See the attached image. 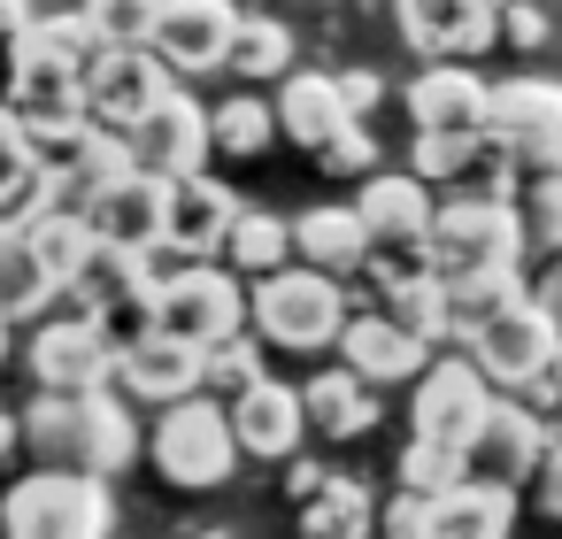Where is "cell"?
I'll return each mask as SVG.
<instances>
[{
  "instance_id": "obj_1",
  "label": "cell",
  "mask_w": 562,
  "mask_h": 539,
  "mask_svg": "<svg viewBox=\"0 0 562 539\" xmlns=\"http://www.w3.org/2000/svg\"><path fill=\"white\" fill-rule=\"evenodd\" d=\"M16 439L40 454V470L116 478L139 447V424H132V401L116 385H93V393H40L16 416Z\"/></svg>"
},
{
  "instance_id": "obj_2",
  "label": "cell",
  "mask_w": 562,
  "mask_h": 539,
  "mask_svg": "<svg viewBox=\"0 0 562 539\" xmlns=\"http://www.w3.org/2000/svg\"><path fill=\"white\" fill-rule=\"evenodd\" d=\"M101 40L86 16H32L9 40V109L16 116H47V109H86L78 86L93 70Z\"/></svg>"
},
{
  "instance_id": "obj_3",
  "label": "cell",
  "mask_w": 562,
  "mask_h": 539,
  "mask_svg": "<svg viewBox=\"0 0 562 539\" xmlns=\"http://www.w3.org/2000/svg\"><path fill=\"white\" fill-rule=\"evenodd\" d=\"M339 324H347V293H339V278H324V270H270V278H255V293H247V332L255 339H270V347H293V355H316V347H331L339 339Z\"/></svg>"
},
{
  "instance_id": "obj_4",
  "label": "cell",
  "mask_w": 562,
  "mask_h": 539,
  "mask_svg": "<svg viewBox=\"0 0 562 539\" xmlns=\"http://www.w3.org/2000/svg\"><path fill=\"white\" fill-rule=\"evenodd\" d=\"M109 524H116L109 478H86V470H32L0 508L9 539H109Z\"/></svg>"
},
{
  "instance_id": "obj_5",
  "label": "cell",
  "mask_w": 562,
  "mask_h": 539,
  "mask_svg": "<svg viewBox=\"0 0 562 539\" xmlns=\"http://www.w3.org/2000/svg\"><path fill=\"white\" fill-rule=\"evenodd\" d=\"M424 255H431V278H454V270H516L524 262V216H516V201L447 193V201H431Z\"/></svg>"
},
{
  "instance_id": "obj_6",
  "label": "cell",
  "mask_w": 562,
  "mask_h": 539,
  "mask_svg": "<svg viewBox=\"0 0 562 539\" xmlns=\"http://www.w3.org/2000/svg\"><path fill=\"white\" fill-rule=\"evenodd\" d=\"M155 470L186 493H209L239 470V447H232V416L224 401L209 393H178L162 401V424H155Z\"/></svg>"
},
{
  "instance_id": "obj_7",
  "label": "cell",
  "mask_w": 562,
  "mask_h": 539,
  "mask_svg": "<svg viewBox=\"0 0 562 539\" xmlns=\"http://www.w3.org/2000/svg\"><path fill=\"white\" fill-rule=\"evenodd\" d=\"M485 139L516 162V178H554L562 170V86L516 78L485 93Z\"/></svg>"
},
{
  "instance_id": "obj_8",
  "label": "cell",
  "mask_w": 562,
  "mask_h": 539,
  "mask_svg": "<svg viewBox=\"0 0 562 539\" xmlns=\"http://www.w3.org/2000/svg\"><path fill=\"white\" fill-rule=\"evenodd\" d=\"M239 324H247V293L224 262H178V270L155 278V332H170L186 347H209Z\"/></svg>"
},
{
  "instance_id": "obj_9",
  "label": "cell",
  "mask_w": 562,
  "mask_h": 539,
  "mask_svg": "<svg viewBox=\"0 0 562 539\" xmlns=\"http://www.w3.org/2000/svg\"><path fill=\"white\" fill-rule=\"evenodd\" d=\"M232 24H239L232 0H162L155 24H147V55L170 78H209V70H224Z\"/></svg>"
},
{
  "instance_id": "obj_10",
  "label": "cell",
  "mask_w": 562,
  "mask_h": 539,
  "mask_svg": "<svg viewBox=\"0 0 562 539\" xmlns=\"http://www.w3.org/2000/svg\"><path fill=\"white\" fill-rule=\"evenodd\" d=\"M539 439H547V416H539V408H524V401H485V416H477L470 439H462V478L516 493V485L531 478V462H539Z\"/></svg>"
},
{
  "instance_id": "obj_11",
  "label": "cell",
  "mask_w": 562,
  "mask_h": 539,
  "mask_svg": "<svg viewBox=\"0 0 562 539\" xmlns=\"http://www.w3.org/2000/svg\"><path fill=\"white\" fill-rule=\"evenodd\" d=\"M162 93H170V70L147 47H101L93 70H86V86H78L86 124H101V132H132Z\"/></svg>"
},
{
  "instance_id": "obj_12",
  "label": "cell",
  "mask_w": 562,
  "mask_h": 539,
  "mask_svg": "<svg viewBox=\"0 0 562 539\" xmlns=\"http://www.w3.org/2000/svg\"><path fill=\"white\" fill-rule=\"evenodd\" d=\"M554 339H562V332L539 316V301H531V293H516V301H508V308H493L462 347H470V362H477V378H485V385H508V393H516V385L547 362V347H554Z\"/></svg>"
},
{
  "instance_id": "obj_13",
  "label": "cell",
  "mask_w": 562,
  "mask_h": 539,
  "mask_svg": "<svg viewBox=\"0 0 562 539\" xmlns=\"http://www.w3.org/2000/svg\"><path fill=\"white\" fill-rule=\"evenodd\" d=\"M124 147H132V170H147V178H186V170L209 162V109L170 86V93L124 132Z\"/></svg>"
},
{
  "instance_id": "obj_14",
  "label": "cell",
  "mask_w": 562,
  "mask_h": 539,
  "mask_svg": "<svg viewBox=\"0 0 562 539\" xmlns=\"http://www.w3.org/2000/svg\"><path fill=\"white\" fill-rule=\"evenodd\" d=\"M408 385H416V408H408L416 439H447V447H462V439H470V424H477V416H485V401H493V385L477 378V362H470V355H454V362H424Z\"/></svg>"
},
{
  "instance_id": "obj_15",
  "label": "cell",
  "mask_w": 562,
  "mask_h": 539,
  "mask_svg": "<svg viewBox=\"0 0 562 539\" xmlns=\"http://www.w3.org/2000/svg\"><path fill=\"white\" fill-rule=\"evenodd\" d=\"M224 416H232V447L255 454V462H293L301 439H308V424H301V393L278 385V378L239 385V393L224 401Z\"/></svg>"
},
{
  "instance_id": "obj_16",
  "label": "cell",
  "mask_w": 562,
  "mask_h": 539,
  "mask_svg": "<svg viewBox=\"0 0 562 539\" xmlns=\"http://www.w3.org/2000/svg\"><path fill=\"white\" fill-rule=\"evenodd\" d=\"M232 209H239V201H232V186H224V178H201V170L170 178V201H162V247H155V255L209 262V255L224 247Z\"/></svg>"
},
{
  "instance_id": "obj_17",
  "label": "cell",
  "mask_w": 562,
  "mask_h": 539,
  "mask_svg": "<svg viewBox=\"0 0 562 539\" xmlns=\"http://www.w3.org/2000/svg\"><path fill=\"white\" fill-rule=\"evenodd\" d=\"M162 201H170V178L132 170V178L86 193V224H93V239H109V247L155 255V247H162Z\"/></svg>"
},
{
  "instance_id": "obj_18",
  "label": "cell",
  "mask_w": 562,
  "mask_h": 539,
  "mask_svg": "<svg viewBox=\"0 0 562 539\" xmlns=\"http://www.w3.org/2000/svg\"><path fill=\"white\" fill-rule=\"evenodd\" d=\"M32 378H40V393H93V385H109V370H116V355L101 347V332L86 324V316H63V324H40L32 332Z\"/></svg>"
},
{
  "instance_id": "obj_19",
  "label": "cell",
  "mask_w": 562,
  "mask_h": 539,
  "mask_svg": "<svg viewBox=\"0 0 562 539\" xmlns=\"http://www.w3.org/2000/svg\"><path fill=\"white\" fill-rule=\"evenodd\" d=\"M109 385L132 393V401H178V393H201V347H186V339H170V332H139L132 347H116Z\"/></svg>"
},
{
  "instance_id": "obj_20",
  "label": "cell",
  "mask_w": 562,
  "mask_h": 539,
  "mask_svg": "<svg viewBox=\"0 0 562 539\" xmlns=\"http://www.w3.org/2000/svg\"><path fill=\"white\" fill-rule=\"evenodd\" d=\"M331 347H339V370H355L370 393H378V385H408V378L431 362V347L408 339V332H393L385 316H347Z\"/></svg>"
},
{
  "instance_id": "obj_21",
  "label": "cell",
  "mask_w": 562,
  "mask_h": 539,
  "mask_svg": "<svg viewBox=\"0 0 562 539\" xmlns=\"http://www.w3.org/2000/svg\"><path fill=\"white\" fill-rule=\"evenodd\" d=\"M401 24H408L416 55L462 63V55L493 47V0H401Z\"/></svg>"
},
{
  "instance_id": "obj_22",
  "label": "cell",
  "mask_w": 562,
  "mask_h": 539,
  "mask_svg": "<svg viewBox=\"0 0 562 539\" xmlns=\"http://www.w3.org/2000/svg\"><path fill=\"white\" fill-rule=\"evenodd\" d=\"M355 224L370 232V247H424V232H431V186L370 170L362 193H355Z\"/></svg>"
},
{
  "instance_id": "obj_23",
  "label": "cell",
  "mask_w": 562,
  "mask_h": 539,
  "mask_svg": "<svg viewBox=\"0 0 562 539\" xmlns=\"http://www.w3.org/2000/svg\"><path fill=\"white\" fill-rule=\"evenodd\" d=\"M516 524V493L454 478L447 493H424V531L416 539H508Z\"/></svg>"
},
{
  "instance_id": "obj_24",
  "label": "cell",
  "mask_w": 562,
  "mask_h": 539,
  "mask_svg": "<svg viewBox=\"0 0 562 539\" xmlns=\"http://www.w3.org/2000/svg\"><path fill=\"white\" fill-rule=\"evenodd\" d=\"M485 78L470 63H431L416 86H408V116L416 132H485Z\"/></svg>"
},
{
  "instance_id": "obj_25",
  "label": "cell",
  "mask_w": 562,
  "mask_h": 539,
  "mask_svg": "<svg viewBox=\"0 0 562 539\" xmlns=\"http://www.w3.org/2000/svg\"><path fill=\"white\" fill-rule=\"evenodd\" d=\"M40 209H86L70 178L40 170L24 155V132H16V109H0V224L9 216H40Z\"/></svg>"
},
{
  "instance_id": "obj_26",
  "label": "cell",
  "mask_w": 562,
  "mask_h": 539,
  "mask_svg": "<svg viewBox=\"0 0 562 539\" xmlns=\"http://www.w3.org/2000/svg\"><path fill=\"white\" fill-rule=\"evenodd\" d=\"M293 393H301V424L324 431V439H362V431L378 424V393H370L355 370H316V378L293 385Z\"/></svg>"
},
{
  "instance_id": "obj_27",
  "label": "cell",
  "mask_w": 562,
  "mask_h": 539,
  "mask_svg": "<svg viewBox=\"0 0 562 539\" xmlns=\"http://www.w3.org/2000/svg\"><path fill=\"white\" fill-rule=\"evenodd\" d=\"M285 239H293V255H301L308 270H324V278H347V270H362V255H370V232L355 224V209H308V216L285 224Z\"/></svg>"
},
{
  "instance_id": "obj_28",
  "label": "cell",
  "mask_w": 562,
  "mask_h": 539,
  "mask_svg": "<svg viewBox=\"0 0 562 539\" xmlns=\"http://www.w3.org/2000/svg\"><path fill=\"white\" fill-rule=\"evenodd\" d=\"M224 270L232 278H270V270H285L293 262V239H285V216H270V209H232V224H224Z\"/></svg>"
},
{
  "instance_id": "obj_29",
  "label": "cell",
  "mask_w": 562,
  "mask_h": 539,
  "mask_svg": "<svg viewBox=\"0 0 562 539\" xmlns=\"http://www.w3.org/2000/svg\"><path fill=\"white\" fill-rule=\"evenodd\" d=\"M270 116H278V132H285V139H301L308 155H316L331 132H347V124H355V116L339 109L331 78H293V70H285V93H278V109H270Z\"/></svg>"
},
{
  "instance_id": "obj_30",
  "label": "cell",
  "mask_w": 562,
  "mask_h": 539,
  "mask_svg": "<svg viewBox=\"0 0 562 539\" xmlns=\"http://www.w3.org/2000/svg\"><path fill=\"white\" fill-rule=\"evenodd\" d=\"M378 531V501L355 478H316V493L301 501V539H370Z\"/></svg>"
},
{
  "instance_id": "obj_31",
  "label": "cell",
  "mask_w": 562,
  "mask_h": 539,
  "mask_svg": "<svg viewBox=\"0 0 562 539\" xmlns=\"http://www.w3.org/2000/svg\"><path fill=\"white\" fill-rule=\"evenodd\" d=\"M47 301H55V278H47V262H40L32 232L9 216V224H0V308L24 324V316H40Z\"/></svg>"
},
{
  "instance_id": "obj_32",
  "label": "cell",
  "mask_w": 562,
  "mask_h": 539,
  "mask_svg": "<svg viewBox=\"0 0 562 539\" xmlns=\"http://www.w3.org/2000/svg\"><path fill=\"white\" fill-rule=\"evenodd\" d=\"M524 285H516V270H454V278H439V308H447V339H470L493 308H508Z\"/></svg>"
},
{
  "instance_id": "obj_33",
  "label": "cell",
  "mask_w": 562,
  "mask_h": 539,
  "mask_svg": "<svg viewBox=\"0 0 562 539\" xmlns=\"http://www.w3.org/2000/svg\"><path fill=\"white\" fill-rule=\"evenodd\" d=\"M24 232H32V247H40V262H47V278H55V293L86 270V255H93V224H86V209H40V216H16Z\"/></svg>"
},
{
  "instance_id": "obj_34",
  "label": "cell",
  "mask_w": 562,
  "mask_h": 539,
  "mask_svg": "<svg viewBox=\"0 0 562 539\" xmlns=\"http://www.w3.org/2000/svg\"><path fill=\"white\" fill-rule=\"evenodd\" d=\"M224 70H239V78H285L293 70V32L278 24V16H239L232 24V47H224Z\"/></svg>"
},
{
  "instance_id": "obj_35",
  "label": "cell",
  "mask_w": 562,
  "mask_h": 539,
  "mask_svg": "<svg viewBox=\"0 0 562 539\" xmlns=\"http://www.w3.org/2000/svg\"><path fill=\"white\" fill-rule=\"evenodd\" d=\"M378 316L393 324V332H408V339H424V347H439L447 339V308H439V278L424 270V278H401V285H378Z\"/></svg>"
},
{
  "instance_id": "obj_36",
  "label": "cell",
  "mask_w": 562,
  "mask_h": 539,
  "mask_svg": "<svg viewBox=\"0 0 562 539\" xmlns=\"http://www.w3.org/2000/svg\"><path fill=\"white\" fill-rule=\"evenodd\" d=\"M270 139H278V116H270L255 93H239V101L209 109V147H216V155H239V162H255Z\"/></svg>"
},
{
  "instance_id": "obj_37",
  "label": "cell",
  "mask_w": 562,
  "mask_h": 539,
  "mask_svg": "<svg viewBox=\"0 0 562 539\" xmlns=\"http://www.w3.org/2000/svg\"><path fill=\"white\" fill-rule=\"evenodd\" d=\"M55 178H70V186H78V201H86V193H101V186H116V178H132V147H124V132H101V124H86L78 155H70Z\"/></svg>"
},
{
  "instance_id": "obj_38",
  "label": "cell",
  "mask_w": 562,
  "mask_h": 539,
  "mask_svg": "<svg viewBox=\"0 0 562 539\" xmlns=\"http://www.w3.org/2000/svg\"><path fill=\"white\" fill-rule=\"evenodd\" d=\"M262 378V339L239 324V332H224V339H209L201 347V385H216L224 401L239 393V385H255Z\"/></svg>"
},
{
  "instance_id": "obj_39",
  "label": "cell",
  "mask_w": 562,
  "mask_h": 539,
  "mask_svg": "<svg viewBox=\"0 0 562 539\" xmlns=\"http://www.w3.org/2000/svg\"><path fill=\"white\" fill-rule=\"evenodd\" d=\"M454 478H462V447L408 431V447H401V493H447Z\"/></svg>"
},
{
  "instance_id": "obj_40",
  "label": "cell",
  "mask_w": 562,
  "mask_h": 539,
  "mask_svg": "<svg viewBox=\"0 0 562 539\" xmlns=\"http://www.w3.org/2000/svg\"><path fill=\"white\" fill-rule=\"evenodd\" d=\"M155 9H162V0H86L78 16L93 24V40H101V47H147Z\"/></svg>"
},
{
  "instance_id": "obj_41",
  "label": "cell",
  "mask_w": 562,
  "mask_h": 539,
  "mask_svg": "<svg viewBox=\"0 0 562 539\" xmlns=\"http://www.w3.org/2000/svg\"><path fill=\"white\" fill-rule=\"evenodd\" d=\"M524 216V247L539 239V247H562V170L554 178H531V201L516 209Z\"/></svg>"
},
{
  "instance_id": "obj_42",
  "label": "cell",
  "mask_w": 562,
  "mask_h": 539,
  "mask_svg": "<svg viewBox=\"0 0 562 539\" xmlns=\"http://www.w3.org/2000/svg\"><path fill=\"white\" fill-rule=\"evenodd\" d=\"M316 162H324L331 178H370L378 147H370V132H362V124H347V132H331V139L316 147Z\"/></svg>"
},
{
  "instance_id": "obj_43",
  "label": "cell",
  "mask_w": 562,
  "mask_h": 539,
  "mask_svg": "<svg viewBox=\"0 0 562 539\" xmlns=\"http://www.w3.org/2000/svg\"><path fill=\"white\" fill-rule=\"evenodd\" d=\"M531 493H539V508L547 516H562V431H547L539 439V462H531V478H524Z\"/></svg>"
},
{
  "instance_id": "obj_44",
  "label": "cell",
  "mask_w": 562,
  "mask_h": 539,
  "mask_svg": "<svg viewBox=\"0 0 562 539\" xmlns=\"http://www.w3.org/2000/svg\"><path fill=\"white\" fill-rule=\"evenodd\" d=\"M508 401H524V408H539V416H547V408L562 401V339L547 347V362H539V370H531V378H524V385H516Z\"/></svg>"
},
{
  "instance_id": "obj_45",
  "label": "cell",
  "mask_w": 562,
  "mask_h": 539,
  "mask_svg": "<svg viewBox=\"0 0 562 539\" xmlns=\"http://www.w3.org/2000/svg\"><path fill=\"white\" fill-rule=\"evenodd\" d=\"M493 40L539 47V40H547V16H539V9H524V0H493Z\"/></svg>"
},
{
  "instance_id": "obj_46",
  "label": "cell",
  "mask_w": 562,
  "mask_h": 539,
  "mask_svg": "<svg viewBox=\"0 0 562 539\" xmlns=\"http://www.w3.org/2000/svg\"><path fill=\"white\" fill-rule=\"evenodd\" d=\"M378 524H385V539H416L424 531V493H393L378 508Z\"/></svg>"
},
{
  "instance_id": "obj_47",
  "label": "cell",
  "mask_w": 562,
  "mask_h": 539,
  "mask_svg": "<svg viewBox=\"0 0 562 539\" xmlns=\"http://www.w3.org/2000/svg\"><path fill=\"white\" fill-rule=\"evenodd\" d=\"M331 93H339V109H347L355 124L378 109V78H370V70H347V78H331Z\"/></svg>"
},
{
  "instance_id": "obj_48",
  "label": "cell",
  "mask_w": 562,
  "mask_h": 539,
  "mask_svg": "<svg viewBox=\"0 0 562 539\" xmlns=\"http://www.w3.org/2000/svg\"><path fill=\"white\" fill-rule=\"evenodd\" d=\"M531 301H539V316L562 332V247H554V262H547V278L531 285Z\"/></svg>"
},
{
  "instance_id": "obj_49",
  "label": "cell",
  "mask_w": 562,
  "mask_h": 539,
  "mask_svg": "<svg viewBox=\"0 0 562 539\" xmlns=\"http://www.w3.org/2000/svg\"><path fill=\"white\" fill-rule=\"evenodd\" d=\"M32 24V0H0V40H16Z\"/></svg>"
},
{
  "instance_id": "obj_50",
  "label": "cell",
  "mask_w": 562,
  "mask_h": 539,
  "mask_svg": "<svg viewBox=\"0 0 562 539\" xmlns=\"http://www.w3.org/2000/svg\"><path fill=\"white\" fill-rule=\"evenodd\" d=\"M316 478H324L316 462H293V501H308V493H316Z\"/></svg>"
},
{
  "instance_id": "obj_51",
  "label": "cell",
  "mask_w": 562,
  "mask_h": 539,
  "mask_svg": "<svg viewBox=\"0 0 562 539\" xmlns=\"http://www.w3.org/2000/svg\"><path fill=\"white\" fill-rule=\"evenodd\" d=\"M9 347H16V316L0 308V362H9Z\"/></svg>"
},
{
  "instance_id": "obj_52",
  "label": "cell",
  "mask_w": 562,
  "mask_h": 539,
  "mask_svg": "<svg viewBox=\"0 0 562 539\" xmlns=\"http://www.w3.org/2000/svg\"><path fill=\"white\" fill-rule=\"evenodd\" d=\"M0 454H16V416H0Z\"/></svg>"
},
{
  "instance_id": "obj_53",
  "label": "cell",
  "mask_w": 562,
  "mask_h": 539,
  "mask_svg": "<svg viewBox=\"0 0 562 539\" xmlns=\"http://www.w3.org/2000/svg\"><path fill=\"white\" fill-rule=\"evenodd\" d=\"M193 539H232V531H193Z\"/></svg>"
}]
</instances>
